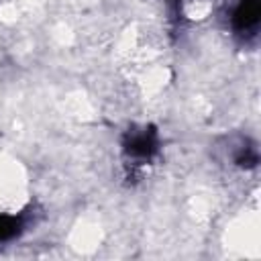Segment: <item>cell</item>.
<instances>
[{"mask_svg":"<svg viewBox=\"0 0 261 261\" xmlns=\"http://www.w3.org/2000/svg\"><path fill=\"white\" fill-rule=\"evenodd\" d=\"M122 147H124L126 157H133V159H139V161L151 159L159 149V139H157L155 126L128 128V133L122 139Z\"/></svg>","mask_w":261,"mask_h":261,"instance_id":"1","label":"cell"},{"mask_svg":"<svg viewBox=\"0 0 261 261\" xmlns=\"http://www.w3.org/2000/svg\"><path fill=\"white\" fill-rule=\"evenodd\" d=\"M259 16H261L259 0H241L232 12V27L239 33H249L257 27Z\"/></svg>","mask_w":261,"mask_h":261,"instance_id":"2","label":"cell"},{"mask_svg":"<svg viewBox=\"0 0 261 261\" xmlns=\"http://www.w3.org/2000/svg\"><path fill=\"white\" fill-rule=\"evenodd\" d=\"M20 230H22V220H20V216L0 214V243L14 239Z\"/></svg>","mask_w":261,"mask_h":261,"instance_id":"3","label":"cell"},{"mask_svg":"<svg viewBox=\"0 0 261 261\" xmlns=\"http://www.w3.org/2000/svg\"><path fill=\"white\" fill-rule=\"evenodd\" d=\"M257 161H259V155H257V151L253 147H243L241 153L237 155V163L241 167H255Z\"/></svg>","mask_w":261,"mask_h":261,"instance_id":"4","label":"cell"}]
</instances>
